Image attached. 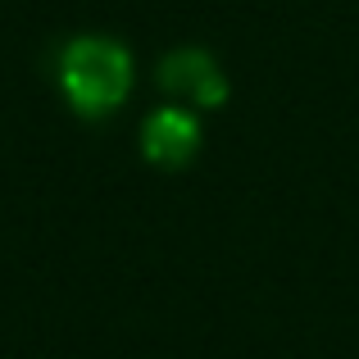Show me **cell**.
<instances>
[{
    "label": "cell",
    "mask_w": 359,
    "mask_h": 359,
    "mask_svg": "<svg viewBox=\"0 0 359 359\" xmlns=\"http://www.w3.org/2000/svg\"><path fill=\"white\" fill-rule=\"evenodd\" d=\"M196 146H201V128H196V118L182 105H164L141 123V155L150 164L177 168L196 155Z\"/></svg>",
    "instance_id": "3"
},
{
    "label": "cell",
    "mask_w": 359,
    "mask_h": 359,
    "mask_svg": "<svg viewBox=\"0 0 359 359\" xmlns=\"http://www.w3.org/2000/svg\"><path fill=\"white\" fill-rule=\"evenodd\" d=\"M159 82H164V91L173 100L196 105V109H214V105H223V96H228V82H223L219 64H214L205 50H196V46L168 55L164 69H159Z\"/></svg>",
    "instance_id": "2"
},
{
    "label": "cell",
    "mask_w": 359,
    "mask_h": 359,
    "mask_svg": "<svg viewBox=\"0 0 359 359\" xmlns=\"http://www.w3.org/2000/svg\"><path fill=\"white\" fill-rule=\"evenodd\" d=\"M55 78H60L64 100H69L78 114L100 118V114H114L123 100H128L132 60L109 36H73L60 50Z\"/></svg>",
    "instance_id": "1"
}]
</instances>
